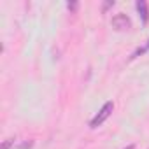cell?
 <instances>
[{"label": "cell", "mask_w": 149, "mask_h": 149, "mask_svg": "<svg viewBox=\"0 0 149 149\" xmlns=\"http://www.w3.org/2000/svg\"><path fill=\"white\" fill-rule=\"evenodd\" d=\"M13 144H14V140H13V139H9V140H6V142H4V146H2V149H9V147H11Z\"/></svg>", "instance_id": "cell-7"}, {"label": "cell", "mask_w": 149, "mask_h": 149, "mask_svg": "<svg viewBox=\"0 0 149 149\" xmlns=\"http://www.w3.org/2000/svg\"><path fill=\"white\" fill-rule=\"evenodd\" d=\"M32 146H33V142H32V140H26V142H21L19 146H16L14 149H30Z\"/></svg>", "instance_id": "cell-5"}, {"label": "cell", "mask_w": 149, "mask_h": 149, "mask_svg": "<svg viewBox=\"0 0 149 149\" xmlns=\"http://www.w3.org/2000/svg\"><path fill=\"white\" fill-rule=\"evenodd\" d=\"M126 149H135V147H133V146H128V147H126Z\"/></svg>", "instance_id": "cell-8"}, {"label": "cell", "mask_w": 149, "mask_h": 149, "mask_svg": "<svg viewBox=\"0 0 149 149\" xmlns=\"http://www.w3.org/2000/svg\"><path fill=\"white\" fill-rule=\"evenodd\" d=\"M135 7H137V13H139L140 19H142V23L146 25V23L149 21V9H147V4L144 2V0H137Z\"/></svg>", "instance_id": "cell-3"}, {"label": "cell", "mask_w": 149, "mask_h": 149, "mask_svg": "<svg viewBox=\"0 0 149 149\" xmlns=\"http://www.w3.org/2000/svg\"><path fill=\"white\" fill-rule=\"evenodd\" d=\"M112 26L116 28V30H128L130 26H132V21H130V18L126 16V14H116L114 18H112Z\"/></svg>", "instance_id": "cell-2"}, {"label": "cell", "mask_w": 149, "mask_h": 149, "mask_svg": "<svg viewBox=\"0 0 149 149\" xmlns=\"http://www.w3.org/2000/svg\"><path fill=\"white\" fill-rule=\"evenodd\" d=\"M67 7H68L70 11H76V9L79 7V4H77V2H68V4H67Z\"/></svg>", "instance_id": "cell-6"}, {"label": "cell", "mask_w": 149, "mask_h": 149, "mask_svg": "<svg viewBox=\"0 0 149 149\" xmlns=\"http://www.w3.org/2000/svg\"><path fill=\"white\" fill-rule=\"evenodd\" d=\"M147 51H149V40H147V44H146V46L139 47V49L132 54V58H137V56H140V54H144V53H147Z\"/></svg>", "instance_id": "cell-4"}, {"label": "cell", "mask_w": 149, "mask_h": 149, "mask_svg": "<svg viewBox=\"0 0 149 149\" xmlns=\"http://www.w3.org/2000/svg\"><path fill=\"white\" fill-rule=\"evenodd\" d=\"M112 111H114V104H112V102H105L104 107L98 111V114L90 121V126H91V128H98V126H100V125H102L111 114H112Z\"/></svg>", "instance_id": "cell-1"}]
</instances>
